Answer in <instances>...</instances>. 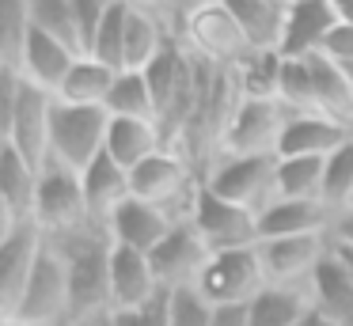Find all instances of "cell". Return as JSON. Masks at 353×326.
<instances>
[{
	"label": "cell",
	"mask_w": 353,
	"mask_h": 326,
	"mask_svg": "<svg viewBox=\"0 0 353 326\" xmlns=\"http://www.w3.org/2000/svg\"><path fill=\"white\" fill-rule=\"evenodd\" d=\"M168 326H213V303L198 288L168 292Z\"/></svg>",
	"instance_id": "35"
},
{
	"label": "cell",
	"mask_w": 353,
	"mask_h": 326,
	"mask_svg": "<svg viewBox=\"0 0 353 326\" xmlns=\"http://www.w3.org/2000/svg\"><path fill=\"white\" fill-rule=\"evenodd\" d=\"M88 326H114L110 318H99V323H88Z\"/></svg>",
	"instance_id": "47"
},
{
	"label": "cell",
	"mask_w": 353,
	"mask_h": 326,
	"mask_svg": "<svg viewBox=\"0 0 353 326\" xmlns=\"http://www.w3.org/2000/svg\"><path fill=\"white\" fill-rule=\"evenodd\" d=\"M160 281H156L152 258L130 247H114L110 243V315L122 311H137L160 296Z\"/></svg>",
	"instance_id": "16"
},
{
	"label": "cell",
	"mask_w": 353,
	"mask_h": 326,
	"mask_svg": "<svg viewBox=\"0 0 353 326\" xmlns=\"http://www.w3.org/2000/svg\"><path fill=\"white\" fill-rule=\"evenodd\" d=\"M353 201V141L323 159V205L330 212H345Z\"/></svg>",
	"instance_id": "32"
},
{
	"label": "cell",
	"mask_w": 353,
	"mask_h": 326,
	"mask_svg": "<svg viewBox=\"0 0 353 326\" xmlns=\"http://www.w3.org/2000/svg\"><path fill=\"white\" fill-rule=\"evenodd\" d=\"M80 182H84V197H88V212H92V224L107 232V220L114 216V212L133 197L130 171H125V167H118L114 159H110L107 152H103V156L95 159V163L88 167L84 174H80Z\"/></svg>",
	"instance_id": "22"
},
{
	"label": "cell",
	"mask_w": 353,
	"mask_h": 326,
	"mask_svg": "<svg viewBox=\"0 0 353 326\" xmlns=\"http://www.w3.org/2000/svg\"><path fill=\"white\" fill-rule=\"evenodd\" d=\"M350 209H353V201H350Z\"/></svg>",
	"instance_id": "52"
},
{
	"label": "cell",
	"mask_w": 353,
	"mask_h": 326,
	"mask_svg": "<svg viewBox=\"0 0 353 326\" xmlns=\"http://www.w3.org/2000/svg\"><path fill=\"white\" fill-rule=\"evenodd\" d=\"M34 224L46 239H69V235L88 232L92 212H88V197H84V182L77 171L50 163L39 179V201H34Z\"/></svg>",
	"instance_id": "7"
},
{
	"label": "cell",
	"mask_w": 353,
	"mask_h": 326,
	"mask_svg": "<svg viewBox=\"0 0 353 326\" xmlns=\"http://www.w3.org/2000/svg\"><path fill=\"white\" fill-rule=\"evenodd\" d=\"M312 311L307 288H277L266 285L251 300V326H296Z\"/></svg>",
	"instance_id": "27"
},
{
	"label": "cell",
	"mask_w": 353,
	"mask_h": 326,
	"mask_svg": "<svg viewBox=\"0 0 353 326\" xmlns=\"http://www.w3.org/2000/svg\"><path fill=\"white\" fill-rule=\"evenodd\" d=\"M307 296H312V307L319 311V315H327L330 323L342 326L353 318V273L345 269V262L334 254V243H330L327 258L319 262V269L312 273Z\"/></svg>",
	"instance_id": "23"
},
{
	"label": "cell",
	"mask_w": 353,
	"mask_h": 326,
	"mask_svg": "<svg viewBox=\"0 0 353 326\" xmlns=\"http://www.w3.org/2000/svg\"><path fill=\"white\" fill-rule=\"evenodd\" d=\"M236 15V23L243 27L247 42L254 53H277L285 38V15L289 4L285 0H224Z\"/></svg>",
	"instance_id": "25"
},
{
	"label": "cell",
	"mask_w": 353,
	"mask_h": 326,
	"mask_svg": "<svg viewBox=\"0 0 353 326\" xmlns=\"http://www.w3.org/2000/svg\"><path fill=\"white\" fill-rule=\"evenodd\" d=\"M31 19L34 27L50 30V34L65 38L69 45H77V19H72V0H31Z\"/></svg>",
	"instance_id": "36"
},
{
	"label": "cell",
	"mask_w": 353,
	"mask_h": 326,
	"mask_svg": "<svg viewBox=\"0 0 353 326\" xmlns=\"http://www.w3.org/2000/svg\"><path fill=\"white\" fill-rule=\"evenodd\" d=\"M107 125H110L107 110L69 106L57 99L54 103V133H50V163L84 174L107 152Z\"/></svg>",
	"instance_id": "6"
},
{
	"label": "cell",
	"mask_w": 353,
	"mask_h": 326,
	"mask_svg": "<svg viewBox=\"0 0 353 326\" xmlns=\"http://www.w3.org/2000/svg\"><path fill=\"white\" fill-rule=\"evenodd\" d=\"M342 326H353V318H350V323H342Z\"/></svg>",
	"instance_id": "51"
},
{
	"label": "cell",
	"mask_w": 353,
	"mask_h": 326,
	"mask_svg": "<svg viewBox=\"0 0 353 326\" xmlns=\"http://www.w3.org/2000/svg\"><path fill=\"white\" fill-rule=\"evenodd\" d=\"M31 27V0H0V61H4V68L19 65Z\"/></svg>",
	"instance_id": "31"
},
{
	"label": "cell",
	"mask_w": 353,
	"mask_h": 326,
	"mask_svg": "<svg viewBox=\"0 0 353 326\" xmlns=\"http://www.w3.org/2000/svg\"><path fill=\"white\" fill-rule=\"evenodd\" d=\"M296 326H338V323H330V318H327V315H319V311H315V307H312V311H307V315H304V318H300V323H296Z\"/></svg>",
	"instance_id": "43"
},
{
	"label": "cell",
	"mask_w": 353,
	"mask_h": 326,
	"mask_svg": "<svg viewBox=\"0 0 353 326\" xmlns=\"http://www.w3.org/2000/svg\"><path fill=\"white\" fill-rule=\"evenodd\" d=\"M330 8H334L338 23H350L353 27V0H330Z\"/></svg>",
	"instance_id": "42"
},
{
	"label": "cell",
	"mask_w": 353,
	"mask_h": 326,
	"mask_svg": "<svg viewBox=\"0 0 353 326\" xmlns=\"http://www.w3.org/2000/svg\"><path fill=\"white\" fill-rule=\"evenodd\" d=\"M0 326H27V323H16V318H0Z\"/></svg>",
	"instance_id": "46"
},
{
	"label": "cell",
	"mask_w": 353,
	"mask_h": 326,
	"mask_svg": "<svg viewBox=\"0 0 353 326\" xmlns=\"http://www.w3.org/2000/svg\"><path fill=\"white\" fill-rule=\"evenodd\" d=\"M133 197L163 209L171 220H190L194 201L201 194V174L179 148H163L152 159L130 171Z\"/></svg>",
	"instance_id": "3"
},
{
	"label": "cell",
	"mask_w": 353,
	"mask_h": 326,
	"mask_svg": "<svg viewBox=\"0 0 353 326\" xmlns=\"http://www.w3.org/2000/svg\"><path fill=\"white\" fill-rule=\"evenodd\" d=\"M69 269V303L72 326H88L110 318V235L103 227H88L69 239H50Z\"/></svg>",
	"instance_id": "2"
},
{
	"label": "cell",
	"mask_w": 353,
	"mask_h": 326,
	"mask_svg": "<svg viewBox=\"0 0 353 326\" xmlns=\"http://www.w3.org/2000/svg\"><path fill=\"white\" fill-rule=\"evenodd\" d=\"M168 148L163 141V129L156 121H137V118H110L107 125V156L114 159L118 167L133 171L145 159H152L156 152Z\"/></svg>",
	"instance_id": "24"
},
{
	"label": "cell",
	"mask_w": 353,
	"mask_h": 326,
	"mask_svg": "<svg viewBox=\"0 0 353 326\" xmlns=\"http://www.w3.org/2000/svg\"><path fill=\"white\" fill-rule=\"evenodd\" d=\"M262 288H266V273H262V262H259V247L216 250L198 277V292L213 307H221V303H251Z\"/></svg>",
	"instance_id": "10"
},
{
	"label": "cell",
	"mask_w": 353,
	"mask_h": 326,
	"mask_svg": "<svg viewBox=\"0 0 353 326\" xmlns=\"http://www.w3.org/2000/svg\"><path fill=\"white\" fill-rule=\"evenodd\" d=\"M183 45L198 61L213 68H239L251 57V42H247L243 27L236 23L232 8L224 0H205V4H186L183 12Z\"/></svg>",
	"instance_id": "4"
},
{
	"label": "cell",
	"mask_w": 353,
	"mask_h": 326,
	"mask_svg": "<svg viewBox=\"0 0 353 326\" xmlns=\"http://www.w3.org/2000/svg\"><path fill=\"white\" fill-rule=\"evenodd\" d=\"M330 243H334V239H330ZM334 254L342 258V262H345V269L353 273V247H342V243H334Z\"/></svg>",
	"instance_id": "44"
},
{
	"label": "cell",
	"mask_w": 353,
	"mask_h": 326,
	"mask_svg": "<svg viewBox=\"0 0 353 326\" xmlns=\"http://www.w3.org/2000/svg\"><path fill=\"white\" fill-rule=\"evenodd\" d=\"M277 197H285V201H323V159L277 156Z\"/></svg>",
	"instance_id": "28"
},
{
	"label": "cell",
	"mask_w": 353,
	"mask_h": 326,
	"mask_svg": "<svg viewBox=\"0 0 353 326\" xmlns=\"http://www.w3.org/2000/svg\"><path fill=\"white\" fill-rule=\"evenodd\" d=\"M190 224L198 227V235L205 239V247L213 250H243V247H259L262 232H259V212L232 205L224 197H216L213 190L201 186L198 201H194Z\"/></svg>",
	"instance_id": "11"
},
{
	"label": "cell",
	"mask_w": 353,
	"mask_h": 326,
	"mask_svg": "<svg viewBox=\"0 0 353 326\" xmlns=\"http://www.w3.org/2000/svg\"><path fill=\"white\" fill-rule=\"evenodd\" d=\"M110 323H114V326H168V292H160L148 307L110 315Z\"/></svg>",
	"instance_id": "38"
},
{
	"label": "cell",
	"mask_w": 353,
	"mask_h": 326,
	"mask_svg": "<svg viewBox=\"0 0 353 326\" xmlns=\"http://www.w3.org/2000/svg\"><path fill=\"white\" fill-rule=\"evenodd\" d=\"M285 4H300V0H285Z\"/></svg>",
	"instance_id": "50"
},
{
	"label": "cell",
	"mask_w": 353,
	"mask_h": 326,
	"mask_svg": "<svg viewBox=\"0 0 353 326\" xmlns=\"http://www.w3.org/2000/svg\"><path fill=\"white\" fill-rule=\"evenodd\" d=\"M16 323L27 326H72V303H69V269H65L61 250L50 243L27 285L23 300L16 307Z\"/></svg>",
	"instance_id": "9"
},
{
	"label": "cell",
	"mask_w": 353,
	"mask_h": 326,
	"mask_svg": "<svg viewBox=\"0 0 353 326\" xmlns=\"http://www.w3.org/2000/svg\"><path fill=\"white\" fill-rule=\"evenodd\" d=\"M50 239L39 232V224H23L16 232L0 235V318H12L46 254Z\"/></svg>",
	"instance_id": "12"
},
{
	"label": "cell",
	"mask_w": 353,
	"mask_h": 326,
	"mask_svg": "<svg viewBox=\"0 0 353 326\" xmlns=\"http://www.w3.org/2000/svg\"><path fill=\"white\" fill-rule=\"evenodd\" d=\"M148 258H152L160 288L163 292H175V288H198V277L205 269V262L213 258V250L205 247V239L198 235V227L190 220H179L171 227V235Z\"/></svg>",
	"instance_id": "14"
},
{
	"label": "cell",
	"mask_w": 353,
	"mask_h": 326,
	"mask_svg": "<svg viewBox=\"0 0 353 326\" xmlns=\"http://www.w3.org/2000/svg\"><path fill=\"white\" fill-rule=\"evenodd\" d=\"M175 224L179 220H171L163 209L130 197V201L107 220V235H110L114 247H130V250H141V254H152V250L171 235Z\"/></svg>",
	"instance_id": "19"
},
{
	"label": "cell",
	"mask_w": 353,
	"mask_h": 326,
	"mask_svg": "<svg viewBox=\"0 0 353 326\" xmlns=\"http://www.w3.org/2000/svg\"><path fill=\"white\" fill-rule=\"evenodd\" d=\"M345 76H350V83H353V68H345Z\"/></svg>",
	"instance_id": "48"
},
{
	"label": "cell",
	"mask_w": 353,
	"mask_h": 326,
	"mask_svg": "<svg viewBox=\"0 0 353 326\" xmlns=\"http://www.w3.org/2000/svg\"><path fill=\"white\" fill-rule=\"evenodd\" d=\"M330 239L342 243V247H353V209L338 212L334 224H330Z\"/></svg>",
	"instance_id": "41"
},
{
	"label": "cell",
	"mask_w": 353,
	"mask_h": 326,
	"mask_svg": "<svg viewBox=\"0 0 353 326\" xmlns=\"http://www.w3.org/2000/svg\"><path fill=\"white\" fill-rule=\"evenodd\" d=\"M201 186L232 205L262 212L277 201V156H216L201 171Z\"/></svg>",
	"instance_id": "5"
},
{
	"label": "cell",
	"mask_w": 353,
	"mask_h": 326,
	"mask_svg": "<svg viewBox=\"0 0 353 326\" xmlns=\"http://www.w3.org/2000/svg\"><path fill=\"white\" fill-rule=\"evenodd\" d=\"M77 57H80L77 45H69L65 38L50 34V30H42V27H31L23 57H19V65L12 68V72H19L27 83H34V88H46L57 95V88L65 83V76L77 65Z\"/></svg>",
	"instance_id": "17"
},
{
	"label": "cell",
	"mask_w": 353,
	"mask_h": 326,
	"mask_svg": "<svg viewBox=\"0 0 353 326\" xmlns=\"http://www.w3.org/2000/svg\"><path fill=\"white\" fill-rule=\"evenodd\" d=\"M350 141H353V129L342 125V121H334V118H327V114H289L281 144H277V156L327 159L330 152H338Z\"/></svg>",
	"instance_id": "20"
},
{
	"label": "cell",
	"mask_w": 353,
	"mask_h": 326,
	"mask_svg": "<svg viewBox=\"0 0 353 326\" xmlns=\"http://www.w3.org/2000/svg\"><path fill=\"white\" fill-rule=\"evenodd\" d=\"M125 19H130V0H118L110 8V15L103 19L92 45V57H99L103 65L118 68V72H125Z\"/></svg>",
	"instance_id": "33"
},
{
	"label": "cell",
	"mask_w": 353,
	"mask_h": 326,
	"mask_svg": "<svg viewBox=\"0 0 353 326\" xmlns=\"http://www.w3.org/2000/svg\"><path fill=\"white\" fill-rule=\"evenodd\" d=\"M338 27V15L330 8V0H300L289 4L285 15V38H281V57L285 61H307L315 53H323L330 30Z\"/></svg>",
	"instance_id": "18"
},
{
	"label": "cell",
	"mask_w": 353,
	"mask_h": 326,
	"mask_svg": "<svg viewBox=\"0 0 353 326\" xmlns=\"http://www.w3.org/2000/svg\"><path fill=\"white\" fill-rule=\"evenodd\" d=\"M118 80V68L103 65L99 57H92V53H80L77 65L69 68V76H65V83L57 88V99L69 106H92V110H103L110 99V88H114Z\"/></svg>",
	"instance_id": "26"
},
{
	"label": "cell",
	"mask_w": 353,
	"mask_h": 326,
	"mask_svg": "<svg viewBox=\"0 0 353 326\" xmlns=\"http://www.w3.org/2000/svg\"><path fill=\"white\" fill-rule=\"evenodd\" d=\"M118 0H72V19H77V42H80V53H92L95 45V34H99L103 19L110 15Z\"/></svg>",
	"instance_id": "37"
},
{
	"label": "cell",
	"mask_w": 353,
	"mask_h": 326,
	"mask_svg": "<svg viewBox=\"0 0 353 326\" xmlns=\"http://www.w3.org/2000/svg\"><path fill=\"white\" fill-rule=\"evenodd\" d=\"M54 103H57L54 91L34 88L12 68H0V141L12 144L39 171L50 167Z\"/></svg>",
	"instance_id": "1"
},
{
	"label": "cell",
	"mask_w": 353,
	"mask_h": 326,
	"mask_svg": "<svg viewBox=\"0 0 353 326\" xmlns=\"http://www.w3.org/2000/svg\"><path fill=\"white\" fill-rule=\"evenodd\" d=\"M130 4H141V8H152V12H160V0H130ZM163 15V12H160Z\"/></svg>",
	"instance_id": "45"
},
{
	"label": "cell",
	"mask_w": 353,
	"mask_h": 326,
	"mask_svg": "<svg viewBox=\"0 0 353 326\" xmlns=\"http://www.w3.org/2000/svg\"><path fill=\"white\" fill-rule=\"evenodd\" d=\"M190 4H205V0H190Z\"/></svg>",
	"instance_id": "49"
},
{
	"label": "cell",
	"mask_w": 353,
	"mask_h": 326,
	"mask_svg": "<svg viewBox=\"0 0 353 326\" xmlns=\"http://www.w3.org/2000/svg\"><path fill=\"white\" fill-rule=\"evenodd\" d=\"M285 121L289 110L277 99H239L228 114L216 156H277Z\"/></svg>",
	"instance_id": "8"
},
{
	"label": "cell",
	"mask_w": 353,
	"mask_h": 326,
	"mask_svg": "<svg viewBox=\"0 0 353 326\" xmlns=\"http://www.w3.org/2000/svg\"><path fill=\"white\" fill-rule=\"evenodd\" d=\"M277 103L289 114H319L315 110V88L307 61H285L281 83H277Z\"/></svg>",
	"instance_id": "34"
},
{
	"label": "cell",
	"mask_w": 353,
	"mask_h": 326,
	"mask_svg": "<svg viewBox=\"0 0 353 326\" xmlns=\"http://www.w3.org/2000/svg\"><path fill=\"white\" fill-rule=\"evenodd\" d=\"M213 326H251V303H221V307H213Z\"/></svg>",
	"instance_id": "40"
},
{
	"label": "cell",
	"mask_w": 353,
	"mask_h": 326,
	"mask_svg": "<svg viewBox=\"0 0 353 326\" xmlns=\"http://www.w3.org/2000/svg\"><path fill=\"white\" fill-rule=\"evenodd\" d=\"M334 212L323 201H270L259 212L262 239H292V235H330Z\"/></svg>",
	"instance_id": "21"
},
{
	"label": "cell",
	"mask_w": 353,
	"mask_h": 326,
	"mask_svg": "<svg viewBox=\"0 0 353 326\" xmlns=\"http://www.w3.org/2000/svg\"><path fill=\"white\" fill-rule=\"evenodd\" d=\"M330 250V235H292V239H262L259 262L266 285L277 288H307L312 273Z\"/></svg>",
	"instance_id": "13"
},
{
	"label": "cell",
	"mask_w": 353,
	"mask_h": 326,
	"mask_svg": "<svg viewBox=\"0 0 353 326\" xmlns=\"http://www.w3.org/2000/svg\"><path fill=\"white\" fill-rule=\"evenodd\" d=\"M42 171L27 163L12 144L0 141V235L34 224V201H39Z\"/></svg>",
	"instance_id": "15"
},
{
	"label": "cell",
	"mask_w": 353,
	"mask_h": 326,
	"mask_svg": "<svg viewBox=\"0 0 353 326\" xmlns=\"http://www.w3.org/2000/svg\"><path fill=\"white\" fill-rule=\"evenodd\" d=\"M103 110L110 118H137V121H156V103H152V91H148V80L145 72H118L114 88H110V99ZM160 125V121H156Z\"/></svg>",
	"instance_id": "29"
},
{
	"label": "cell",
	"mask_w": 353,
	"mask_h": 326,
	"mask_svg": "<svg viewBox=\"0 0 353 326\" xmlns=\"http://www.w3.org/2000/svg\"><path fill=\"white\" fill-rule=\"evenodd\" d=\"M319 57L334 61L338 68H353V27L350 23H338V27L330 30V38H327Z\"/></svg>",
	"instance_id": "39"
},
{
	"label": "cell",
	"mask_w": 353,
	"mask_h": 326,
	"mask_svg": "<svg viewBox=\"0 0 353 326\" xmlns=\"http://www.w3.org/2000/svg\"><path fill=\"white\" fill-rule=\"evenodd\" d=\"M281 68H285L281 53H251L239 68H232L239 99H277Z\"/></svg>",
	"instance_id": "30"
}]
</instances>
